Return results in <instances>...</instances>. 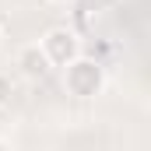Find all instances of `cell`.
<instances>
[{"label":"cell","instance_id":"4","mask_svg":"<svg viewBox=\"0 0 151 151\" xmlns=\"http://www.w3.org/2000/svg\"><path fill=\"white\" fill-rule=\"evenodd\" d=\"M7 99H11V81H7V77L0 74V109L7 106Z\"/></svg>","mask_w":151,"mask_h":151},{"label":"cell","instance_id":"2","mask_svg":"<svg viewBox=\"0 0 151 151\" xmlns=\"http://www.w3.org/2000/svg\"><path fill=\"white\" fill-rule=\"evenodd\" d=\"M42 53L49 56V63L67 67L77 53H81V42H77V35L70 32V28H49L46 39H42Z\"/></svg>","mask_w":151,"mask_h":151},{"label":"cell","instance_id":"1","mask_svg":"<svg viewBox=\"0 0 151 151\" xmlns=\"http://www.w3.org/2000/svg\"><path fill=\"white\" fill-rule=\"evenodd\" d=\"M102 63L99 60H84V56H74L70 63H67V91L70 95H81V99H88V95H99L102 91Z\"/></svg>","mask_w":151,"mask_h":151},{"label":"cell","instance_id":"3","mask_svg":"<svg viewBox=\"0 0 151 151\" xmlns=\"http://www.w3.org/2000/svg\"><path fill=\"white\" fill-rule=\"evenodd\" d=\"M18 67H21L25 77H42L49 70V56H46L39 46H25V49L18 53Z\"/></svg>","mask_w":151,"mask_h":151},{"label":"cell","instance_id":"5","mask_svg":"<svg viewBox=\"0 0 151 151\" xmlns=\"http://www.w3.org/2000/svg\"><path fill=\"white\" fill-rule=\"evenodd\" d=\"M0 148H7V141H0Z\"/></svg>","mask_w":151,"mask_h":151}]
</instances>
